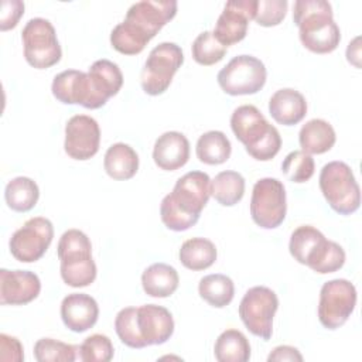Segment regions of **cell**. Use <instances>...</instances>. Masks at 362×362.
<instances>
[{
	"label": "cell",
	"instance_id": "cell-1",
	"mask_svg": "<svg viewBox=\"0 0 362 362\" xmlns=\"http://www.w3.org/2000/svg\"><path fill=\"white\" fill-rule=\"evenodd\" d=\"M177 14L174 0H143L130 6L110 33L112 47L124 55L140 54L156 34Z\"/></svg>",
	"mask_w": 362,
	"mask_h": 362
},
{
	"label": "cell",
	"instance_id": "cell-2",
	"mask_svg": "<svg viewBox=\"0 0 362 362\" xmlns=\"http://www.w3.org/2000/svg\"><path fill=\"white\" fill-rule=\"evenodd\" d=\"M211 197V178L204 171H189L180 177L160 205L163 223L175 232L194 226Z\"/></svg>",
	"mask_w": 362,
	"mask_h": 362
},
{
	"label": "cell",
	"instance_id": "cell-3",
	"mask_svg": "<svg viewBox=\"0 0 362 362\" xmlns=\"http://www.w3.org/2000/svg\"><path fill=\"white\" fill-rule=\"evenodd\" d=\"M293 20L298 27L301 44L315 54H328L337 49L341 31L334 21L332 7L325 0H297Z\"/></svg>",
	"mask_w": 362,
	"mask_h": 362
},
{
	"label": "cell",
	"instance_id": "cell-4",
	"mask_svg": "<svg viewBox=\"0 0 362 362\" xmlns=\"http://www.w3.org/2000/svg\"><path fill=\"white\" fill-rule=\"evenodd\" d=\"M230 129L236 139L243 143L249 156L257 161H269L280 151L279 130L253 105H242L233 110Z\"/></svg>",
	"mask_w": 362,
	"mask_h": 362
},
{
	"label": "cell",
	"instance_id": "cell-5",
	"mask_svg": "<svg viewBox=\"0 0 362 362\" xmlns=\"http://www.w3.org/2000/svg\"><path fill=\"white\" fill-rule=\"evenodd\" d=\"M288 250L294 260L320 274L334 273L345 263V252L311 225H301L290 236Z\"/></svg>",
	"mask_w": 362,
	"mask_h": 362
},
{
	"label": "cell",
	"instance_id": "cell-6",
	"mask_svg": "<svg viewBox=\"0 0 362 362\" xmlns=\"http://www.w3.org/2000/svg\"><path fill=\"white\" fill-rule=\"evenodd\" d=\"M61 277L65 284L79 288L92 284L96 279V264L92 257V243L79 229L62 233L57 247Z\"/></svg>",
	"mask_w": 362,
	"mask_h": 362
},
{
	"label": "cell",
	"instance_id": "cell-7",
	"mask_svg": "<svg viewBox=\"0 0 362 362\" xmlns=\"http://www.w3.org/2000/svg\"><path fill=\"white\" fill-rule=\"evenodd\" d=\"M320 189L328 205L339 215H351L361 205V189L351 167L331 161L320 173Z\"/></svg>",
	"mask_w": 362,
	"mask_h": 362
},
{
	"label": "cell",
	"instance_id": "cell-8",
	"mask_svg": "<svg viewBox=\"0 0 362 362\" xmlns=\"http://www.w3.org/2000/svg\"><path fill=\"white\" fill-rule=\"evenodd\" d=\"M182 62V49L175 42H161L156 45L150 51L141 69L140 83L143 90L151 96L164 93Z\"/></svg>",
	"mask_w": 362,
	"mask_h": 362
},
{
	"label": "cell",
	"instance_id": "cell-9",
	"mask_svg": "<svg viewBox=\"0 0 362 362\" xmlns=\"http://www.w3.org/2000/svg\"><path fill=\"white\" fill-rule=\"evenodd\" d=\"M25 61L37 69H47L58 64L62 49L54 25L41 17L31 18L21 31Z\"/></svg>",
	"mask_w": 362,
	"mask_h": 362
},
{
	"label": "cell",
	"instance_id": "cell-10",
	"mask_svg": "<svg viewBox=\"0 0 362 362\" xmlns=\"http://www.w3.org/2000/svg\"><path fill=\"white\" fill-rule=\"evenodd\" d=\"M267 71L264 64L253 55L233 57L219 72L221 89L232 96L257 93L266 83Z\"/></svg>",
	"mask_w": 362,
	"mask_h": 362
},
{
	"label": "cell",
	"instance_id": "cell-11",
	"mask_svg": "<svg viewBox=\"0 0 362 362\" xmlns=\"http://www.w3.org/2000/svg\"><path fill=\"white\" fill-rule=\"evenodd\" d=\"M287 214L286 188L277 178L266 177L256 181L250 198L253 222L263 229L280 226Z\"/></svg>",
	"mask_w": 362,
	"mask_h": 362
},
{
	"label": "cell",
	"instance_id": "cell-12",
	"mask_svg": "<svg viewBox=\"0 0 362 362\" xmlns=\"http://www.w3.org/2000/svg\"><path fill=\"white\" fill-rule=\"evenodd\" d=\"M279 308L276 293L266 286L249 288L239 304V317L245 327L263 341H269L273 334V318Z\"/></svg>",
	"mask_w": 362,
	"mask_h": 362
},
{
	"label": "cell",
	"instance_id": "cell-13",
	"mask_svg": "<svg viewBox=\"0 0 362 362\" xmlns=\"http://www.w3.org/2000/svg\"><path fill=\"white\" fill-rule=\"evenodd\" d=\"M356 305V288L346 279H334L322 284L318 301V320L327 329L342 327Z\"/></svg>",
	"mask_w": 362,
	"mask_h": 362
},
{
	"label": "cell",
	"instance_id": "cell-14",
	"mask_svg": "<svg viewBox=\"0 0 362 362\" xmlns=\"http://www.w3.org/2000/svg\"><path fill=\"white\" fill-rule=\"evenodd\" d=\"M54 238L52 222L44 216L30 218L10 238L8 247L13 257L23 263L40 260Z\"/></svg>",
	"mask_w": 362,
	"mask_h": 362
},
{
	"label": "cell",
	"instance_id": "cell-15",
	"mask_svg": "<svg viewBox=\"0 0 362 362\" xmlns=\"http://www.w3.org/2000/svg\"><path fill=\"white\" fill-rule=\"evenodd\" d=\"M100 129L88 115L72 116L65 126V153L74 160H89L99 151Z\"/></svg>",
	"mask_w": 362,
	"mask_h": 362
},
{
	"label": "cell",
	"instance_id": "cell-16",
	"mask_svg": "<svg viewBox=\"0 0 362 362\" xmlns=\"http://www.w3.org/2000/svg\"><path fill=\"white\" fill-rule=\"evenodd\" d=\"M256 0H230L216 20L212 34L225 45H233L242 41L247 34L249 21L253 20Z\"/></svg>",
	"mask_w": 362,
	"mask_h": 362
},
{
	"label": "cell",
	"instance_id": "cell-17",
	"mask_svg": "<svg viewBox=\"0 0 362 362\" xmlns=\"http://www.w3.org/2000/svg\"><path fill=\"white\" fill-rule=\"evenodd\" d=\"M88 74L90 99L88 109H99L106 105V102L117 95L123 85V74L117 64L109 59L95 61Z\"/></svg>",
	"mask_w": 362,
	"mask_h": 362
},
{
	"label": "cell",
	"instance_id": "cell-18",
	"mask_svg": "<svg viewBox=\"0 0 362 362\" xmlns=\"http://www.w3.org/2000/svg\"><path fill=\"white\" fill-rule=\"evenodd\" d=\"M40 277L30 270H0V303L3 305H24L38 297Z\"/></svg>",
	"mask_w": 362,
	"mask_h": 362
},
{
	"label": "cell",
	"instance_id": "cell-19",
	"mask_svg": "<svg viewBox=\"0 0 362 362\" xmlns=\"http://www.w3.org/2000/svg\"><path fill=\"white\" fill-rule=\"evenodd\" d=\"M137 327L147 346L161 345L171 338L174 332V320L165 307L144 304L137 307Z\"/></svg>",
	"mask_w": 362,
	"mask_h": 362
},
{
	"label": "cell",
	"instance_id": "cell-20",
	"mask_svg": "<svg viewBox=\"0 0 362 362\" xmlns=\"http://www.w3.org/2000/svg\"><path fill=\"white\" fill-rule=\"evenodd\" d=\"M99 317V305L93 297L85 293H72L61 303L64 325L74 332H85L92 328Z\"/></svg>",
	"mask_w": 362,
	"mask_h": 362
},
{
	"label": "cell",
	"instance_id": "cell-21",
	"mask_svg": "<svg viewBox=\"0 0 362 362\" xmlns=\"http://www.w3.org/2000/svg\"><path fill=\"white\" fill-rule=\"evenodd\" d=\"M189 158V141L180 132H165L154 143L153 160L164 171H175Z\"/></svg>",
	"mask_w": 362,
	"mask_h": 362
},
{
	"label": "cell",
	"instance_id": "cell-22",
	"mask_svg": "<svg viewBox=\"0 0 362 362\" xmlns=\"http://www.w3.org/2000/svg\"><path fill=\"white\" fill-rule=\"evenodd\" d=\"M57 100L65 105H81L88 109L90 89L88 74L76 69H66L55 75L51 86Z\"/></svg>",
	"mask_w": 362,
	"mask_h": 362
},
{
	"label": "cell",
	"instance_id": "cell-23",
	"mask_svg": "<svg viewBox=\"0 0 362 362\" xmlns=\"http://www.w3.org/2000/svg\"><path fill=\"white\" fill-rule=\"evenodd\" d=\"M269 113L279 124L294 126L307 115L305 98L293 88L279 89L269 100Z\"/></svg>",
	"mask_w": 362,
	"mask_h": 362
},
{
	"label": "cell",
	"instance_id": "cell-24",
	"mask_svg": "<svg viewBox=\"0 0 362 362\" xmlns=\"http://www.w3.org/2000/svg\"><path fill=\"white\" fill-rule=\"evenodd\" d=\"M180 277L177 270L165 263H154L148 266L141 274V286L147 296L156 298H165L178 288Z\"/></svg>",
	"mask_w": 362,
	"mask_h": 362
},
{
	"label": "cell",
	"instance_id": "cell-25",
	"mask_svg": "<svg viewBox=\"0 0 362 362\" xmlns=\"http://www.w3.org/2000/svg\"><path fill=\"white\" fill-rule=\"evenodd\" d=\"M103 167L113 180H130L139 170V156L129 144L115 143L105 153Z\"/></svg>",
	"mask_w": 362,
	"mask_h": 362
},
{
	"label": "cell",
	"instance_id": "cell-26",
	"mask_svg": "<svg viewBox=\"0 0 362 362\" xmlns=\"http://www.w3.org/2000/svg\"><path fill=\"white\" fill-rule=\"evenodd\" d=\"M298 141L303 151L308 154H324L334 147L337 134L328 122L311 119L300 129Z\"/></svg>",
	"mask_w": 362,
	"mask_h": 362
},
{
	"label": "cell",
	"instance_id": "cell-27",
	"mask_svg": "<svg viewBox=\"0 0 362 362\" xmlns=\"http://www.w3.org/2000/svg\"><path fill=\"white\" fill-rule=\"evenodd\" d=\"M216 256L218 252L215 245L205 238H191L185 240L178 252L181 264L194 272L211 267L215 263Z\"/></svg>",
	"mask_w": 362,
	"mask_h": 362
},
{
	"label": "cell",
	"instance_id": "cell-28",
	"mask_svg": "<svg viewBox=\"0 0 362 362\" xmlns=\"http://www.w3.org/2000/svg\"><path fill=\"white\" fill-rule=\"evenodd\" d=\"M195 153L201 163L208 165H218L228 161L232 153V146L223 132L209 130L199 136Z\"/></svg>",
	"mask_w": 362,
	"mask_h": 362
},
{
	"label": "cell",
	"instance_id": "cell-29",
	"mask_svg": "<svg viewBox=\"0 0 362 362\" xmlns=\"http://www.w3.org/2000/svg\"><path fill=\"white\" fill-rule=\"evenodd\" d=\"M243 195L245 178L238 171H221L211 181V197L223 206H233L243 198Z\"/></svg>",
	"mask_w": 362,
	"mask_h": 362
},
{
	"label": "cell",
	"instance_id": "cell-30",
	"mask_svg": "<svg viewBox=\"0 0 362 362\" xmlns=\"http://www.w3.org/2000/svg\"><path fill=\"white\" fill-rule=\"evenodd\" d=\"M214 354L219 362H246L250 359V344L243 332L230 328L218 337Z\"/></svg>",
	"mask_w": 362,
	"mask_h": 362
},
{
	"label": "cell",
	"instance_id": "cell-31",
	"mask_svg": "<svg viewBox=\"0 0 362 362\" xmlns=\"http://www.w3.org/2000/svg\"><path fill=\"white\" fill-rule=\"evenodd\" d=\"M4 198L8 208L16 212L31 211L40 198V189L35 181L28 177H16L10 180L4 189Z\"/></svg>",
	"mask_w": 362,
	"mask_h": 362
},
{
	"label": "cell",
	"instance_id": "cell-32",
	"mask_svg": "<svg viewBox=\"0 0 362 362\" xmlns=\"http://www.w3.org/2000/svg\"><path fill=\"white\" fill-rule=\"evenodd\" d=\"M198 293L209 305L222 308L230 304L235 296V286L226 274L215 273L204 276L198 284Z\"/></svg>",
	"mask_w": 362,
	"mask_h": 362
},
{
	"label": "cell",
	"instance_id": "cell-33",
	"mask_svg": "<svg viewBox=\"0 0 362 362\" xmlns=\"http://www.w3.org/2000/svg\"><path fill=\"white\" fill-rule=\"evenodd\" d=\"M34 358L38 362H74L79 358V345L41 338L34 344Z\"/></svg>",
	"mask_w": 362,
	"mask_h": 362
},
{
	"label": "cell",
	"instance_id": "cell-34",
	"mask_svg": "<svg viewBox=\"0 0 362 362\" xmlns=\"http://www.w3.org/2000/svg\"><path fill=\"white\" fill-rule=\"evenodd\" d=\"M115 329L119 339L129 348L140 349L147 346L137 327V307L122 308L115 318Z\"/></svg>",
	"mask_w": 362,
	"mask_h": 362
},
{
	"label": "cell",
	"instance_id": "cell-35",
	"mask_svg": "<svg viewBox=\"0 0 362 362\" xmlns=\"http://www.w3.org/2000/svg\"><path fill=\"white\" fill-rule=\"evenodd\" d=\"M191 52L195 62L209 66L219 62L225 57L226 47L215 38L212 31H204L194 40Z\"/></svg>",
	"mask_w": 362,
	"mask_h": 362
},
{
	"label": "cell",
	"instance_id": "cell-36",
	"mask_svg": "<svg viewBox=\"0 0 362 362\" xmlns=\"http://www.w3.org/2000/svg\"><path fill=\"white\" fill-rule=\"evenodd\" d=\"M315 170V163L311 154L303 150H294L286 156L281 163L283 174L293 182H307Z\"/></svg>",
	"mask_w": 362,
	"mask_h": 362
},
{
	"label": "cell",
	"instance_id": "cell-37",
	"mask_svg": "<svg viewBox=\"0 0 362 362\" xmlns=\"http://www.w3.org/2000/svg\"><path fill=\"white\" fill-rule=\"evenodd\" d=\"M115 349L109 337L93 334L81 344L79 359L83 362H107L113 358Z\"/></svg>",
	"mask_w": 362,
	"mask_h": 362
},
{
	"label": "cell",
	"instance_id": "cell-38",
	"mask_svg": "<svg viewBox=\"0 0 362 362\" xmlns=\"http://www.w3.org/2000/svg\"><path fill=\"white\" fill-rule=\"evenodd\" d=\"M286 0H256V10L253 20L263 27L279 25L287 13Z\"/></svg>",
	"mask_w": 362,
	"mask_h": 362
},
{
	"label": "cell",
	"instance_id": "cell-39",
	"mask_svg": "<svg viewBox=\"0 0 362 362\" xmlns=\"http://www.w3.org/2000/svg\"><path fill=\"white\" fill-rule=\"evenodd\" d=\"M24 14V3L21 0H3L0 11V30L7 31L17 25Z\"/></svg>",
	"mask_w": 362,
	"mask_h": 362
},
{
	"label": "cell",
	"instance_id": "cell-40",
	"mask_svg": "<svg viewBox=\"0 0 362 362\" xmlns=\"http://www.w3.org/2000/svg\"><path fill=\"white\" fill-rule=\"evenodd\" d=\"M0 359L4 362H21L24 359L23 345L16 337L0 334Z\"/></svg>",
	"mask_w": 362,
	"mask_h": 362
},
{
	"label": "cell",
	"instance_id": "cell-41",
	"mask_svg": "<svg viewBox=\"0 0 362 362\" xmlns=\"http://www.w3.org/2000/svg\"><path fill=\"white\" fill-rule=\"evenodd\" d=\"M269 362H281V361H303V355L300 351L290 345H280L276 346L267 356Z\"/></svg>",
	"mask_w": 362,
	"mask_h": 362
},
{
	"label": "cell",
	"instance_id": "cell-42",
	"mask_svg": "<svg viewBox=\"0 0 362 362\" xmlns=\"http://www.w3.org/2000/svg\"><path fill=\"white\" fill-rule=\"evenodd\" d=\"M358 42H359V37H356L352 42H349V45H348V48H346V59L351 62V64H354L356 68H359L361 65H359V57H361V52H359V45H358Z\"/></svg>",
	"mask_w": 362,
	"mask_h": 362
}]
</instances>
